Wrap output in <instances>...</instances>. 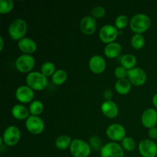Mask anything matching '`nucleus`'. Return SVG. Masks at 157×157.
Instances as JSON below:
<instances>
[{
  "instance_id": "obj_27",
  "label": "nucleus",
  "mask_w": 157,
  "mask_h": 157,
  "mask_svg": "<svg viewBox=\"0 0 157 157\" xmlns=\"http://www.w3.org/2000/svg\"><path fill=\"white\" fill-rule=\"evenodd\" d=\"M55 65L54 63L51 62V61H46L44 64L41 65V72L48 78L50 77L55 74Z\"/></svg>"
},
{
  "instance_id": "obj_7",
  "label": "nucleus",
  "mask_w": 157,
  "mask_h": 157,
  "mask_svg": "<svg viewBox=\"0 0 157 157\" xmlns=\"http://www.w3.org/2000/svg\"><path fill=\"white\" fill-rule=\"evenodd\" d=\"M100 152L101 157H124V149L116 142L106 144Z\"/></svg>"
},
{
  "instance_id": "obj_1",
  "label": "nucleus",
  "mask_w": 157,
  "mask_h": 157,
  "mask_svg": "<svg viewBox=\"0 0 157 157\" xmlns=\"http://www.w3.org/2000/svg\"><path fill=\"white\" fill-rule=\"evenodd\" d=\"M151 25L150 18L146 14H136L130 21V29L135 34H142L149 29Z\"/></svg>"
},
{
  "instance_id": "obj_15",
  "label": "nucleus",
  "mask_w": 157,
  "mask_h": 157,
  "mask_svg": "<svg viewBox=\"0 0 157 157\" xmlns=\"http://www.w3.org/2000/svg\"><path fill=\"white\" fill-rule=\"evenodd\" d=\"M88 65L89 68L93 73L99 75L105 71L107 64H106L105 59L102 56L95 55L90 58Z\"/></svg>"
},
{
  "instance_id": "obj_16",
  "label": "nucleus",
  "mask_w": 157,
  "mask_h": 157,
  "mask_svg": "<svg viewBox=\"0 0 157 157\" xmlns=\"http://www.w3.org/2000/svg\"><path fill=\"white\" fill-rule=\"evenodd\" d=\"M80 29L84 35H92L97 29L96 19L91 15L84 16L80 21Z\"/></svg>"
},
{
  "instance_id": "obj_26",
  "label": "nucleus",
  "mask_w": 157,
  "mask_h": 157,
  "mask_svg": "<svg viewBox=\"0 0 157 157\" xmlns=\"http://www.w3.org/2000/svg\"><path fill=\"white\" fill-rule=\"evenodd\" d=\"M132 47L136 50H140L145 44V38L142 34H135L131 38Z\"/></svg>"
},
{
  "instance_id": "obj_36",
  "label": "nucleus",
  "mask_w": 157,
  "mask_h": 157,
  "mask_svg": "<svg viewBox=\"0 0 157 157\" xmlns=\"http://www.w3.org/2000/svg\"><path fill=\"white\" fill-rule=\"evenodd\" d=\"M153 105L155 106V107H156L157 108V94H156L154 95V96H153Z\"/></svg>"
},
{
  "instance_id": "obj_30",
  "label": "nucleus",
  "mask_w": 157,
  "mask_h": 157,
  "mask_svg": "<svg viewBox=\"0 0 157 157\" xmlns=\"http://www.w3.org/2000/svg\"><path fill=\"white\" fill-rule=\"evenodd\" d=\"M129 24V18L127 15H121L115 19V27L117 29H123Z\"/></svg>"
},
{
  "instance_id": "obj_34",
  "label": "nucleus",
  "mask_w": 157,
  "mask_h": 157,
  "mask_svg": "<svg viewBox=\"0 0 157 157\" xmlns=\"http://www.w3.org/2000/svg\"><path fill=\"white\" fill-rule=\"evenodd\" d=\"M105 101H111V98H113V91L110 89H106L103 94Z\"/></svg>"
},
{
  "instance_id": "obj_21",
  "label": "nucleus",
  "mask_w": 157,
  "mask_h": 157,
  "mask_svg": "<svg viewBox=\"0 0 157 157\" xmlns=\"http://www.w3.org/2000/svg\"><path fill=\"white\" fill-rule=\"evenodd\" d=\"M132 84L127 78L124 79H119L116 81L114 85L115 90L119 94L126 95L130 93L131 90Z\"/></svg>"
},
{
  "instance_id": "obj_18",
  "label": "nucleus",
  "mask_w": 157,
  "mask_h": 157,
  "mask_svg": "<svg viewBox=\"0 0 157 157\" xmlns=\"http://www.w3.org/2000/svg\"><path fill=\"white\" fill-rule=\"evenodd\" d=\"M18 47L20 51L25 55H32L37 50L36 42L34 40L25 37L18 41Z\"/></svg>"
},
{
  "instance_id": "obj_12",
  "label": "nucleus",
  "mask_w": 157,
  "mask_h": 157,
  "mask_svg": "<svg viewBox=\"0 0 157 157\" xmlns=\"http://www.w3.org/2000/svg\"><path fill=\"white\" fill-rule=\"evenodd\" d=\"M107 137L114 142L122 141L126 137V130L123 125L120 124H110L106 130Z\"/></svg>"
},
{
  "instance_id": "obj_28",
  "label": "nucleus",
  "mask_w": 157,
  "mask_h": 157,
  "mask_svg": "<svg viewBox=\"0 0 157 157\" xmlns=\"http://www.w3.org/2000/svg\"><path fill=\"white\" fill-rule=\"evenodd\" d=\"M121 147L123 149L127 151L131 152L136 148V141L130 136H126L122 141H121Z\"/></svg>"
},
{
  "instance_id": "obj_23",
  "label": "nucleus",
  "mask_w": 157,
  "mask_h": 157,
  "mask_svg": "<svg viewBox=\"0 0 157 157\" xmlns=\"http://www.w3.org/2000/svg\"><path fill=\"white\" fill-rule=\"evenodd\" d=\"M72 140L67 135H61L58 136L55 140V147L61 150H67V148H70V146L71 144Z\"/></svg>"
},
{
  "instance_id": "obj_35",
  "label": "nucleus",
  "mask_w": 157,
  "mask_h": 157,
  "mask_svg": "<svg viewBox=\"0 0 157 157\" xmlns=\"http://www.w3.org/2000/svg\"><path fill=\"white\" fill-rule=\"evenodd\" d=\"M149 136L150 139L156 140L157 139V128L156 127H153L151 129H149L148 131Z\"/></svg>"
},
{
  "instance_id": "obj_8",
  "label": "nucleus",
  "mask_w": 157,
  "mask_h": 157,
  "mask_svg": "<svg viewBox=\"0 0 157 157\" xmlns=\"http://www.w3.org/2000/svg\"><path fill=\"white\" fill-rule=\"evenodd\" d=\"M119 31L115 26L111 25H105L103 26L99 32V38L101 41L106 44L114 42L118 37Z\"/></svg>"
},
{
  "instance_id": "obj_33",
  "label": "nucleus",
  "mask_w": 157,
  "mask_h": 157,
  "mask_svg": "<svg viewBox=\"0 0 157 157\" xmlns=\"http://www.w3.org/2000/svg\"><path fill=\"white\" fill-rule=\"evenodd\" d=\"M127 71H128L123 66H118L114 69V75L117 78H118V80L124 79L127 77Z\"/></svg>"
},
{
  "instance_id": "obj_4",
  "label": "nucleus",
  "mask_w": 157,
  "mask_h": 157,
  "mask_svg": "<svg viewBox=\"0 0 157 157\" xmlns=\"http://www.w3.org/2000/svg\"><path fill=\"white\" fill-rule=\"evenodd\" d=\"M70 153L74 157H88L91 152L90 144L81 139L72 140Z\"/></svg>"
},
{
  "instance_id": "obj_22",
  "label": "nucleus",
  "mask_w": 157,
  "mask_h": 157,
  "mask_svg": "<svg viewBox=\"0 0 157 157\" xmlns=\"http://www.w3.org/2000/svg\"><path fill=\"white\" fill-rule=\"evenodd\" d=\"M121 66L127 71L134 68L136 64V58L133 54H125L121 59Z\"/></svg>"
},
{
  "instance_id": "obj_37",
  "label": "nucleus",
  "mask_w": 157,
  "mask_h": 157,
  "mask_svg": "<svg viewBox=\"0 0 157 157\" xmlns=\"http://www.w3.org/2000/svg\"><path fill=\"white\" fill-rule=\"evenodd\" d=\"M0 51H2L3 50V48H4V41H3V38L2 36H0Z\"/></svg>"
},
{
  "instance_id": "obj_11",
  "label": "nucleus",
  "mask_w": 157,
  "mask_h": 157,
  "mask_svg": "<svg viewBox=\"0 0 157 157\" xmlns=\"http://www.w3.org/2000/svg\"><path fill=\"white\" fill-rule=\"evenodd\" d=\"M138 150L143 157H156L157 144L152 140H143L138 145Z\"/></svg>"
},
{
  "instance_id": "obj_20",
  "label": "nucleus",
  "mask_w": 157,
  "mask_h": 157,
  "mask_svg": "<svg viewBox=\"0 0 157 157\" xmlns=\"http://www.w3.org/2000/svg\"><path fill=\"white\" fill-rule=\"evenodd\" d=\"M12 114L17 120H27L30 116V111L25 106L22 104H16L12 108Z\"/></svg>"
},
{
  "instance_id": "obj_3",
  "label": "nucleus",
  "mask_w": 157,
  "mask_h": 157,
  "mask_svg": "<svg viewBox=\"0 0 157 157\" xmlns=\"http://www.w3.org/2000/svg\"><path fill=\"white\" fill-rule=\"evenodd\" d=\"M27 22L22 18H16L9 26V35L12 40L20 41L27 32Z\"/></svg>"
},
{
  "instance_id": "obj_31",
  "label": "nucleus",
  "mask_w": 157,
  "mask_h": 157,
  "mask_svg": "<svg viewBox=\"0 0 157 157\" xmlns=\"http://www.w3.org/2000/svg\"><path fill=\"white\" fill-rule=\"evenodd\" d=\"M90 14H91V16L94 17L95 19L96 18H101L105 15L106 10L103 6H97L91 9Z\"/></svg>"
},
{
  "instance_id": "obj_5",
  "label": "nucleus",
  "mask_w": 157,
  "mask_h": 157,
  "mask_svg": "<svg viewBox=\"0 0 157 157\" xmlns=\"http://www.w3.org/2000/svg\"><path fill=\"white\" fill-rule=\"evenodd\" d=\"M21 139V131L15 126H9L5 130L2 134V140L5 144L9 147H13L19 142Z\"/></svg>"
},
{
  "instance_id": "obj_24",
  "label": "nucleus",
  "mask_w": 157,
  "mask_h": 157,
  "mask_svg": "<svg viewBox=\"0 0 157 157\" xmlns=\"http://www.w3.org/2000/svg\"><path fill=\"white\" fill-rule=\"evenodd\" d=\"M67 79V73L66 71L59 69L55 72L52 77V81L55 85H61Z\"/></svg>"
},
{
  "instance_id": "obj_14",
  "label": "nucleus",
  "mask_w": 157,
  "mask_h": 157,
  "mask_svg": "<svg viewBox=\"0 0 157 157\" xmlns=\"http://www.w3.org/2000/svg\"><path fill=\"white\" fill-rule=\"evenodd\" d=\"M141 122L144 127L151 129L157 124V111L153 108L145 110L141 117Z\"/></svg>"
},
{
  "instance_id": "obj_32",
  "label": "nucleus",
  "mask_w": 157,
  "mask_h": 157,
  "mask_svg": "<svg viewBox=\"0 0 157 157\" xmlns=\"http://www.w3.org/2000/svg\"><path fill=\"white\" fill-rule=\"evenodd\" d=\"M89 141H90L89 143H90V146L92 149L95 150H100V151H101V148L103 147L102 141H101V140L98 136H92V137L90 138V140Z\"/></svg>"
},
{
  "instance_id": "obj_10",
  "label": "nucleus",
  "mask_w": 157,
  "mask_h": 157,
  "mask_svg": "<svg viewBox=\"0 0 157 157\" xmlns=\"http://www.w3.org/2000/svg\"><path fill=\"white\" fill-rule=\"evenodd\" d=\"M25 127L29 133L34 135H38L44 130V123L38 116L30 115L25 121Z\"/></svg>"
},
{
  "instance_id": "obj_25",
  "label": "nucleus",
  "mask_w": 157,
  "mask_h": 157,
  "mask_svg": "<svg viewBox=\"0 0 157 157\" xmlns=\"http://www.w3.org/2000/svg\"><path fill=\"white\" fill-rule=\"evenodd\" d=\"M31 115L33 116H38L41 114L44 110V104L40 101H34L29 105V108Z\"/></svg>"
},
{
  "instance_id": "obj_6",
  "label": "nucleus",
  "mask_w": 157,
  "mask_h": 157,
  "mask_svg": "<svg viewBox=\"0 0 157 157\" xmlns=\"http://www.w3.org/2000/svg\"><path fill=\"white\" fill-rule=\"evenodd\" d=\"M35 58L31 55H20L15 61V67L21 73H30L35 67Z\"/></svg>"
},
{
  "instance_id": "obj_9",
  "label": "nucleus",
  "mask_w": 157,
  "mask_h": 157,
  "mask_svg": "<svg viewBox=\"0 0 157 157\" xmlns=\"http://www.w3.org/2000/svg\"><path fill=\"white\" fill-rule=\"evenodd\" d=\"M147 75L145 71L140 67H134L127 71V79L130 81L132 85L142 86L147 81Z\"/></svg>"
},
{
  "instance_id": "obj_17",
  "label": "nucleus",
  "mask_w": 157,
  "mask_h": 157,
  "mask_svg": "<svg viewBox=\"0 0 157 157\" xmlns=\"http://www.w3.org/2000/svg\"><path fill=\"white\" fill-rule=\"evenodd\" d=\"M101 112L107 118L110 119H113V118L117 117L119 113V107H118L117 104L111 101H104L102 103L101 107Z\"/></svg>"
},
{
  "instance_id": "obj_29",
  "label": "nucleus",
  "mask_w": 157,
  "mask_h": 157,
  "mask_svg": "<svg viewBox=\"0 0 157 157\" xmlns=\"http://www.w3.org/2000/svg\"><path fill=\"white\" fill-rule=\"evenodd\" d=\"M14 2L12 0H0V14H7L12 10Z\"/></svg>"
},
{
  "instance_id": "obj_19",
  "label": "nucleus",
  "mask_w": 157,
  "mask_h": 157,
  "mask_svg": "<svg viewBox=\"0 0 157 157\" xmlns=\"http://www.w3.org/2000/svg\"><path fill=\"white\" fill-rule=\"evenodd\" d=\"M122 52V46L120 43L112 42L107 44L104 49V55L108 58H115L119 56Z\"/></svg>"
},
{
  "instance_id": "obj_13",
  "label": "nucleus",
  "mask_w": 157,
  "mask_h": 157,
  "mask_svg": "<svg viewBox=\"0 0 157 157\" xmlns=\"http://www.w3.org/2000/svg\"><path fill=\"white\" fill-rule=\"evenodd\" d=\"M34 96V90L28 85H21L15 90V98L22 104L32 103Z\"/></svg>"
},
{
  "instance_id": "obj_2",
  "label": "nucleus",
  "mask_w": 157,
  "mask_h": 157,
  "mask_svg": "<svg viewBox=\"0 0 157 157\" xmlns=\"http://www.w3.org/2000/svg\"><path fill=\"white\" fill-rule=\"evenodd\" d=\"M26 84L33 90H41L47 87L48 81L41 72L32 71L26 76Z\"/></svg>"
}]
</instances>
